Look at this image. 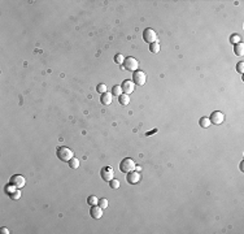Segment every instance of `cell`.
Masks as SVG:
<instances>
[{
    "mask_svg": "<svg viewBox=\"0 0 244 234\" xmlns=\"http://www.w3.org/2000/svg\"><path fill=\"white\" fill-rule=\"evenodd\" d=\"M56 155L61 161H66V163H69V161L74 157L73 151H71L70 148H68V147H65V146L59 147L57 151H56Z\"/></svg>",
    "mask_w": 244,
    "mask_h": 234,
    "instance_id": "6da1fadb",
    "label": "cell"
},
{
    "mask_svg": "<svg viewBox=\"0 0 244 234\" xmlns=\"http://www.w3.org/2000/svg\"><path fill=\"white\" fill-rule=\"evenodd\" d=\"M135 163L134 160L130 159V157H126V159H123L120 163V171L123 172V173H129V172H132L135 171Z\"/></svg>",
    "mask_w": 244,
    "mask_h": 234,
    "instance_id": "7a4b0ae2",
    "label": "cell"
},
{
    "mask_svg": "<svg viewBox=\"0 0 244 234\" xmlns=\"http://www.w3.org/2000/svg\"><path fill=\"white\" fill-rule=\"evenodd\" d=\"M5 191L12 200H18L21 198V189H17V187L13 186L12 183H9V185L5 186Z\"/></svg>",
    "mask_w": 244,
    "mask_h": 234,
    "instance_id": "3957f363",
    "label": "cell"
},
{
    "mask_svg": "<svg viewBox=\"0 0 244 234\" xmlns=\"http://www.w3.org/2000/svg\"><path fill=\"white\" fill-rule=\"evenodd\" d=\"M123 66H125V69L129 70V72H136L138 70V68H139V61L134 59V57H126L123 61Z\"/></svg>",
    "mask_w": 244,
    "mask_h": 234,
    "instance_id": "277c9868",
    "label": "cell"
},
{
    "mask_svg": "<svg viewBox=\"0 0 244 234\" xmlns=\"http://www.w3.org/2000/svg\"><path fill=\"white\" fill-rule=\"evenodd\" d=\"M143 39L147 42V43H149V44H152V43H155L157 42V34H156V31L153 30V29H146L144 31H143Z\"/></svg>",
    "mask_w": 244,
    "mask_h": 234,
    "instance_id": "5b68a950",
    "label": "cell"
},
{
    "mask_svg": "<svg viewBox=\"0 0 244 234\" xmlns=\"http://www.w3.org/2000/svg\"><path fill=\"white\" fill-rule=\"evenodd\" d=\"M146 81H147V75H146L144 72H142V70L134 72V75H132V82H134L135 85L143 86L146 83Z\"/></svg>",
    "mask_w": 244,
    "mask_h": 234,
    "instance_id": "8992f818",
    "label": "cell"
},
{
    "mask_svg": "<svg viewBox=\"0 0 244 234\" xmlns=\"http://www.w3.org/2000/svg\"><path fill=\"white\" fill-rule=\"evenodd\" d=\"M210 120V124H214V125H221L222 122L225 121V114L220 112V111H216V112H213L210 114L209 117Z\"/></svg>",
    "mask_w": 244,
    "mask_h": 234,
    "instance_id": "52a82bcc",
    "label": "cell"
},
{
    "mask_svg": "<svg viewBox=\"0 0 244 234\" xmlns=\"http://www.w3.org/2000/svg\"><path fill=\"white\" fill-rule=\"evenodd\" d=\"M9 183H12V185L16 186L17 189H22V187L26 185V179H25L22 176H20V174H14V176H12Z\"/></svg>",
    "mask_w": 244,
    "mask_h": 234,
    "instance_id": "ba28073f",
    "label": "cell"
},
{
    "mask_svg": "<svg viewBox=\"0 0 244 234\" xmlns=\"http://www.w3.org/2000/svg\"><path fill=\"white\" fill-rule=\"evenodd\" d=\"M100 176H101V178L104 179V181L109 182V181H112L113 177H114V172L110 167H104L101 169V172H100Z\"/></svg>",
    "mask_w": 244,
    "mask_h": 234,
    "instance_id": "9c48e42d",
    "label": "cell"
},
{
    "mask_svg": "<svg viewBox=\"0 0 244 234\" xmlns=\"http://www.w3.org/2000/svg\"><path fill=\"white\" fill-rule=\"evenodd\" d=\"M126 179H127V182L130 183V185H135V183H138L139 181H140V173L136 172V171L129 172Z\"/></svg>",
    "mask_w": 244,
    "mask_h": 234,
    "instance_id": "30bf717a",
    "label": "cell"
},
{
    "mask_svg": "<svg viewBox=\"0 0 244 234\" xmlns=\"http://www.w3.org/2000/svg\"><path fill=\"white\" fill-rule=\"evenodd\" d=\"M121 87H122V91H123L125 94H131L132 91H134V89H135V83L132 81L130 80H126V81H123L122 82V85H121Z\"/></svg>",
    "mask_w": 244,
    "mask_h": 234,
    "instance_id": "8fae6325",
    "label": "cell"
},
{
    "mask_svg": "<svg viewBox=\"0 0 244 234\" xmlns=\"http://www.w3.org/2000/svg\"><path fill=\"white\" fill-rule=\"evenodd\" d=\"M90 215H91L92 218H95V220H99V218H101V216H103V208L99 207V206H91Z\"/></svg>",
    "mask_w": 244,
    "mask_h": 234,
    "instance_id": "7c38bea8",
    "label": "cell"
},
{
    "mask_svg": "<svg viewBox=\"0 0 244 234\" xmlns=\"http://www.w3.org/2000/svg\"><path fill=\"white\" fill-rule=\"evenodd\" d=\"M112 100H113L112 92H104V94H101V98H100V102H101V104H104V106H109V104L112 103Z\"/></svg>",
    "mask_w": 244,
    "mask_h": 234,
    "instance_id": "4fadbf2b",
    "label": "cell"
},
{
    "mask_svg": "<svg viewBox=\"0 0 244 234\" xmlns=\"http://www.w3.org/2000/svg\"><path fill=\"white\" fill-rule=\"evenodd\" d=\"M234 52H235L236 56H243L244 55V44H243V43L234 44Z\"/></svg>",
    "mask_w": 244,
    "mask_h": 234,
    "instance_id": "5bb4252c",
    "label": "cell"
},
{
    "mask_svg": "<svg viewBox=\"0 0 244 234\" xmlns=\"http://www.w3.org/2000/svg\"><path fill=\"white\" fill-rule=\"evenodd\" d=\"M118 102H120V104H122V106H127V104L130 103V96H129L127 94H122V95L118 96Z\"/></svg>",
    "mask_w": 244,
    "mask_h": 234,
    "instance_id": "9a60e30c",
    "label": "cell"
},
{
    "mask_svg": "<svg viewBox=\"0 0 244 234\" xmlns=\"http://www.w3.org/2000/svg\"><path fill=\"white\" fill-rule=\"evenodd\" d=\"M199 124H200V126L204 128V129L209 128V126H210V120H209V117H201V118H200V121H199Z\"/></svg>",
    "mask_w": 244,
    "mask_h": 234,
    "instance_id": "2e32d148",
    "label": "cell"
},
{
    "mask_svg": "<svg viewBox=\"0 0 244 234\" xmlns=\"http://www.w3.org/2000/svg\"><path fill=\"white\" fill-rule=\"evenodd\" d=\"M149 51L152 53H159V51H160V43L155 42V43H152V44H149Z\"/></svg>",
    "mask_w": 244,
    "mask_h": 234,
    "instance_id": "e0dca14e",
    "label": "cell"
},
{
    "mask_svg": "<svg viewBox=\"0 0 244 234\" xmlns=\"http://www.w3.org/2000/svg\"><path fill=\"white\" fill-rule=\"evenodd\" d=\"M112 95H113V96H120V95H122V87H121L120 85L113 86V89H112Z\"/></svg>",
    "mask_w": 244,
    "mask_h": 234,
    "instance_id": "ac0fdd59",
    "label": "cell"
},
{
    "mask_svg": "<svg viewBox=\"0 0 244 234\" xmlns=\"http://www.w3.org/2000/svg\"><path fill=\"white\" fill-rule=\"evenodd\" d=\"M69 167L71 169H78V167H79V160H78L77 157H73V159L69 161Z\"/></svg>",
    "mask_w": 244,
    "mask_h": 234,
    "instance_id": "d6986e66",
    "label": "cell"
},
{
    "mask_svg": "<svg viewBox=\"0 0 244 234\" xmlns=\"http://www.w3.org/2000/svg\"><path fill=\"white\" fill-rule=\"evenodd\" d=\"M87 203L90 204V206H98L99 199H98V198H96L95 195H91V196L87 198Z\"/></svg>",
    "mask_w": 244,
    "mask_h": 234,
    "instance_id": "ffe728a7",
    "label": "cell"
},
{
    "mask_svg": "<svg viewBox=\"0 0 244 234\" xmlns=\"http://www.w3.org/2000/svg\"><path fill=\"white\" fill-rule=\"evenodd\" d=\"M98 206H99V207H101L103 210H105V208H108V206H109L108 199H105V198H103V199H99Z\"/></svg>",
    "mask_w": 244,
    "mask_h": 234,
    "instance_id": "44dd1931",
    "label": "cell"
},
{
    "mask_svg": "<svg viewBox=\"0 0 244 234\" xmlns=\"http://www.w3.org/2000/svg\"><path fill=\"white\" fill-rule=\"evenodd\" d=\"M109 186H110V189H112V190H117L118 187H120V181L113 178L112 181H109Z\"/></svg>",
    "mask_w": 244,
    "mask_h": 234,
    "instance_id": "7402d4cb",
    "label": "cell"
},
{
    "mask_svg": "<svg viewBox=\"0 0 244 234\" xmlns=\"http://www.w3.org/2000/svg\"><path fill=\"white\" fill-rule=\"evenodd\" d=\"M114 61H116L117 64H120V65H122V64H123V61H125L123 55H121V53H117V55L114 56Z\"/></svg>",
    "mask_w": 244,
    "mask_h": 234,
    "instance_id": "603a6c76",
    "label": "cell"
},
{
    "mask_svg": "<svg viewBox=\"0 0 244 234\" xmlns=\"http://www.w3.org/2000/svg\"><path fill=\"white\" fill-rule=\"evenodd\" d=\"M96 91H98L99 94H104V92H107V86L104 85V83H100V85H98V87H96Z\"/></svg>",
    "mask_w": 244,
    "mask_h": 234,
    "instance_id": "cb8c5ba5",
    "label": "cell"
},
{
    "mask_svg": "<svg viewBox=\"0 0 244 234\" xmlns=\"http://www.w3.org/2000/svg\"><path fill=\"white\" fill-rule=\"evenodd\" d=\"M236 70H238L240 74H243V72H244V63L243 61L238 63V65H236Z\"/></svg>",
    "mask_w": 244,
    "mask_h": 234,
    "instance_id": "d4e9b609",
    "label": "cell"
},
{
    "mask_svg": "<svg viewBox=\"0 0 244 234\" xmlns=\"http://www.w3.org/2000/svg\"><path fill=\"white\" fill-rule=\"evenodd\" d=\"M230 41H231V43H234V44H238V43H240V37H239V35H236V34H234L231 37Z\"/></svg>",
    "mask_w": 244,
    "mask_h": 234,
    "instance_id": "484cf974",
    "label": "cell"
},
{
    "mask_svg": "<svg viewBox=\"0 0 244 234\" xmlns=\"http://www.w3.org/2000/svg\"><path fill=\"white\" fill-rule=\"evenodd\" d=\"M156 131H157V129H153L152 131H148V133H147V137H148V135H151V134H155Z\"/></svg>",
    "mask_w": 244,
    "mask_h": 234,
    "instance_id": "4316f807",
    "label": "cell"
},
{
    "mask_svg": "<svg viewBox=\"0 0 244 234\" xmlns=\"http://www.w3.org/2000/svg\"><path fill=\"white\" fill-rule=\"evenodd\" d=\"M1 233H4V234H8V233H9V230L7 229V228H1Z\"/></svg>",
    "mask_w": 244,
    "mask_h": 234,
    "instance_id": "83f0119b",
    "label": "cell"
},
{
    "mask_svg": "<svg viewBox=\"0 0 244 234\" xmlns=\"http://www.w3.org/2000/svg\"><path fill=\"white\" fill-rule=\"evenodd\" d=\"M135 169H136V172H140V171H142L140 167H135Z\"/></svg>",
    "mask_w": 244,
    "mask_h": 234,
    "instance_id": "f1b7e54d",
    "label": "cell"
}]
</instances>
